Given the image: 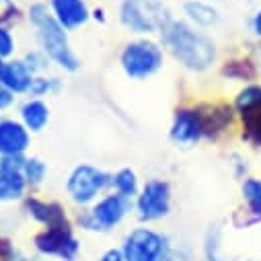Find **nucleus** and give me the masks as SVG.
I'll use <instances>...</instances> for the list:
<instances>
[{
	"instance_id": "obj_2",
	"label": "nucleus",
	"mask_w": 261,
	"mask_h": 261,
	"mask_svg": "<svg viewBox=\"0 0 261 261\" xmlns=\"http://www.w3.org/2000/svg\"><path fill=\"white\" fill-rule=\"evenodd\" d=\"M27 21L35 31L37 47L51 60L54 66L60 70L74 74L81 70V58L76 56L68 31L60 27V23L54 19L49 5L45 3H33L27 9Z\"/></svg>"
},
{
	"instance_id": "obj_8",
	"label": "nucleus",
	"mask_w": 261,
	"mask_h": 261,
	"mask_svg": "<svg viewBox=\"0 0 261 261\" xmlns=\"http://www.w3.org/2000/svg\"><path fill=\"white\" fill-rule=\"evenodd\" d=\"M31 245L39 257L58 259V261H79L83 251V245L72 220L56 224V226L39 228L33 234Z\"/></svg>"
},
{
	"instance_id": "obj_31",
	"label": "nucleus",
	"mask_w": 261,
	"mask_h": 261,
	"mask_svg": "<svg viewBox=\"0 0 261 261\" xmlns=\"http://www.w3.org/2000/svg\"><path fill=\"white\" fill-rule=\"evenodd\" d=\"M15 103H17V95L9 87H5L3 83H0V113L9 111Z\"/></svg>"
},
{
	"instance_id": "obj_34",
	"label": "nucleus",
	"mask_w": 261,
	"mask_h": 261,
	"mask_svg": "<svg viewBox=\"0 0 261 261\" xmlns=\"http://www.w3.org/2000/svg\"><path fill=\"white\" fill-rule=\"evenodd\" d=\"M91 19H93V21H97V23H107L105 9H93V11H91Z\"/></svg>"
},
{
	"instance_id": "obj_1",
	"label": "nucleus",
	"mask_w": 261,
	"mask_h": 261,
	"mask_svg": "<svg viewBox=\"0 0 261 261\" xmlns=\"http://www.w3.org/2000/svg\"><path fill=\"white\" fill-rule=\"evenodd\" d=\"M159 41L167 54L173 56L179 66L193 74L208 72L218 62V43L216 39L189 25L185 19H173L159 35Z\"/></svg>"
},
{
	"instance_id": "obj_16",
	"label": "nucleus",
	"mask_w": 261,
	"mask_h": 261,
	"mask_svg": "<svg viewBox=\"0 0 261 261\" xmlns=\"http://www.w3.org/2000/svg\"><path fill=\"white\" fill-rule=\"evenodd\" d=\"M35 76L37 74H33V70L27 66L23 58H11L3 64L0 83L9 87L17 97H21V95H29Z\"/></svg>"
},
{
	"instance_id": "obj_28",
	"label": "nucleus",
	"mask_w": 261,
	"mask_h": 261,
	"mask_svg": "<svg viewBox=\"0 0 261 261\" xmlns=\"http://www.w3.org/2000/svg\"><path fill=\"white\" fill-rule=\"evenodd\" d=\"M15 51H17V39H15L11 27L0 25V62L15 58Z\"/></svg>"
},
{
	"instance_id": "obj_9",
	"label": "nucleus",
	"mask_w": 261,
	"mask_h": 261,
	"mask_svg": "<svg viewBox=\"0 0 261 261\" xmlns=\"http://www.w3.org/2000/svg\"><path fill=\"white\" fill-rule=\"evenodd\" d=\"M134 216L140 224L152 226L171 216L173 210V187L167 179L152 177L142 183L138 195L132 200Z\"/></svg>"
},
{
	"instance_id": "obj_19",
	"label": "nucleus",
	"mask_w": 261,
	"mask_h": 261,
	"mask_svg": "<svg viewBox=\"0 0 261 261\" xmlns=\"http://www.w3.org/2000/svg\"><path fill=\"white\" fill-rule=\"evenodd\" d=\"M220 76L228 79V81H237V83H255L259 76V68L255 60H251L249 56H241V58H232L226 60L220 66Z\"/></svg>"
},
{
	"instance_id": "obj_6",
	"label": "nucleus",
	"mask_w": 261,
	"mask_h": 261,
	"mask_svg": "<svg viewBox=\"0 0 261 261\" xmlns=\"http://www.w3.org/2000/svg\"><path fill=\"white\" fill-rule=\"evenodd\" d=\"M119 247L125 261H177L171 239L163 230L146 224L127 230Z\"/></svg>"
},
{
	"instance_id": "obj_24",
	"label": "nucleus",
	"mask_w": 261,
	"mask_h": 261,
	"mask_svg": "<svg viewBox=\"0 0 261 261\" xmlns=\"http://www.w3.org/2000/svg\"><path fill=\"white\" fill-rule=\"evenodd\" d=\"M64 89V81L56 74H37L33 85H31V91L27 97H35V99H45V97H54L58 95L60 91Z\"/></svg>"
},
{
	"instance_id": "obj_18",
	"label": "nucleus",
	"mask_w": 261,
	"mask_h": 261,
	"mask_svg": "<svg viewBox=\"0 0 261 261\" xmlns=\"http://www.w3.org/2000/svg\"><path fill=\"white\" fill-rule=\"evenodd\" d=\"M183 19L193 27L208 31V29L218 25L220 13L214 5L204 3V0H185L183 3Z\"/></svg>"
},
{
	"instance_id": "obj_22",
	"label": "nucleus",
	"mask_w": 261,
	"mask_h": 261,
	"mask_svg": "<svg viewBox=\"0 0 261 261\" xmlns=\"http://www.w3.org/2000/svg\"><path fill=\"white\" fill-rule=\"evenodd\" d=\"M241 200L249 214L261 220V179L247 175L241 183Z\"/></svg>"
},
{
	"instance_id": "obj_23",
	"label": "nucleus",
	"mask_w": 261,
	"mask_h": 261,
	"mask_svg": "<svg viewBox=\"0 0 261 261\" xmlns=\"http://www.w3.org/2000/svg\"><path fill=\"white\" fill-rule=\"evenodd\" d=\"M202 251H204V259L206 261H232L230 257H226L222 253L224 251V247H222V228L218 224H212L206 230Z\"/></svg>"
},
{
	"instance_id": "obj_12",
	"label": "nucleus",
	"mask_w": 261,
	"mask_h": 261,
	"mask_svg": "<svg viewBox=\"0 0 261 261\" xmlns=\"http://www.w3.org/2000/svg\"><path fill=\"white\" fill-rule=\"evenodd\" d=\"M31 132L15 117L0 115V159L27 156L31 148Z\"/></svg>"
},
{
	"instance_id": "obj_32",
	"label": "nucleus",
	"mask_w": 261,
	"mask_h": 261,
	"mask_svg": "<svg viewBox=\"0 0 261 261\" xmlns=\"http://www.w3.org/2000/svg\"><path fill=\"white\" fill-rule=\"evenodd\" d=\"M97 261H125V257H123L121 247L117 245V247H107L105 251H101V255L97 257Z\"/></svg>"
},
{
	"instance_id": "obj_25",
	"label": "nucleus",
	"mask_w": 261,
	"mask_h": 261,
	"mask_svg": "<svg viewBox=\"0 0 261 261\" xmlns=\"http://www.w3.org/2000/svg\"><path fill=\"white\" fill-rule=\"evenodd\" d=\"M47 173H49V169H47V163L43 159L29 156V154L23 159V177H25V181H27L29 187L43 185L45 179H47Z\"/></svg>"
},
{
	"instance_id": "obj_13",
	"label": "nucleus",
	"mask_w": 261,
	"mask_h": 261,
	"mask_svg": "<svg viewBox=\"0 0 261 261\" xmlns=\"http://www.w3.org/2000/svg\"><path fill=\"white\" fill-rule=\"evenodd\" d=\"M21 204H23L25 216L31 218L35 224H39L41 228L72 220L68 216L66 206H64L62 202H58V200H43V198H39V195H27Z\"/></svg>"
},
{
	"instance_id": "obj_26",
	"label": "nucleus",
	"mask_w": 261,
	"mask_h": 261,
	"mask_svg": "<svg viewBox=\"0 0 261 261\" xmlns=\"http://www.w3.org/2000/svg\"><path fill=\"white\" fill-rule=\"evenodd\" d=\"M239 121L243 127V140L249 142L253 148H261V109L241 115Z\"/></svg>"
},
{
	"instance_id": "obj_35",
	"label": "nucleus",
	"mask_w": 261,
	"mask_h": 261,
	"mask_svg": "<svg viewBox=\"0 0 261 261\" xmlns=\"http://www.w3.org/2000/svg\"><path fill=\"white\" fill-rule=\"evenodd\" d=\"M23 261H39V259H35V257H25Z\"/></svg>"
},
{
	"instance_id": "obj_5",
	"label": "nucleus",
	"mask_w": 261,
	"mask_h": 261,
	"mask_svg": "<svg viewBox=\"0 0 261 261\" xmlns=\"http://www.w3.org/2000/svg\"><path fill=\"white\" fill-rule=\"evenodd\" d=\"M165 56L167 51L161 41L152 37H136L121 47L119 68L129 81H148L163 70Z\"/></svg>"
},
{
	"instance_id": "obj_3",
	"label": "nucleus",
	"mask_w": 261,
	"mask_h": 261,
	"mask_svg": "<svg viewBox=\"0 0 261 261\" xmlns=\"http://www.w3.org/2000/svg\"><path fill=\"white\" fill-rule=\"evenodd\" d=\"M134 212L132 200L123 198L115 191H107L89 208H81L72 218L74 228L89 234H107L125 222V218Z\"/></svg>"
},
{
	"instance_id": "obj_36",
	"label": "nucleus",
	"mask_w": 261,
	"mask_h": 261,
	"mask_svg": "<svg viewBox=\"0 0 261 261\" xmlns=\"http://www.w3.org/2000/svg\"><path fill=\"white\" fill-rule=\"evenodd\" d=\"M3 64H5V62H0V72H3Z\"/></svg>"
},
{
	"instance_id": "obj_10",
	"label": "nucleus",
	"mask_w": 261,
	"mask_h": 261,
	"mask_svg": "<svg viewBox=\"0 0 261 261\" xmlns=\"http://www.w3.org/2000/svg\"><path fill=\"white\" fill-rule=\"evenodd\" d=\"M169 138L173 144L189 148L204 140V125L198 105H183L173 111L171 125H169Z\"/></svg>"
},
{
	"instance_id": "obj_29",
	"label": "nucleus",
	"mask_w": 261,
	"mask_h": 261,
	"mask_svg": "<svg viewBox=\"0 0 261 261\" xmlns=\"http://www.w3.org/2000/svg\"><path fill=\"white\" fill-rule=\"evenodd\" d=\"M21 17H23V13L15 0H0V25L11 27V25L19 23Z\"/></svg>"
},
{
	"instance_id": "obj_37",
	"label": "nucleus",
	"mask_w": 261,
	"mask_h": 261,
	"mask_svg": "<svg viewBox=\"0 0 261 261\" xmlns=\"http://www.w3.org/2000/svg\"><path fill=\"white\" fill-rule=\"evenodd\" d=\"M247 261H255V259H247Z\"/></svg>"
},
{
	"instance_id": "obj_7",
	"label": "nucleus",
	"mask_w": 261,
	"mask_h": 261,
	"mask_svg": "<svg viewBox=\"0 0 261 261\" xmlns=\"http://www.w3.org/2000/svg\"><path fill=\"white\" fill-rule=\"evenodd\" d=\"M64 189H66L68 200L74 206L89 208L103 193L111 191V173H107L91 163H81L68 173Z\"/></svg>"
},
{
	"instance_id": "obj_4",
	"label": "nucleus",
	"mask_w": 261,
	"mask_h": 261,
	"mask_svg": "<svg viewBox=\"0 0 261 261\" xmlns=\"http://www.w3.org/2000/svg\"><path fill=\"white\" fill-rule=\"evenodd\" d=\"M121 27L138 37L161 35V31L175 19L163 0H121L117 9Z\"/></svg>"
},
{
	"instance_id": "obj_14",
	"label": "nucleus",
	"mask_w": 261,
	"mask_h": 261,
	"mask_svg": "<svg viewBox=\"0 0 261 261\" xmlns=\"http://www.w3.org/2000/svg\"><path fill=\"white\" fill-rule=\"evenodd\" d=\"M204 125V138L216 140L224 136L234 123V117H239L232 109V103H204L198 105Z\"/></svg>"
},
{
	"instance_id": "obj_11",
	"label": "nucleus",
	"mask_w": 261,
	"mask_h": 261,
	"mask_svg": "<svg viewBox=\"0 0 261 261\" xmlns=\"http://www.w3.org/2000/svg\"><path fill=\"white\" fill-rule=\"evenodd\" d=\"M23 159H0V204H15L27 198V181L23 177Z\"/></svg>"
},
{
	"instance_id": "obj_30",
	"label": "nucleus",
	"mask_w": 261,
	"mask_h": 261,
	"mask_svg": "<svg viewBox=\"0 0 261 261\" xmlns=\"http://www.w3.org/2000/svg\"><path fill=\"white\" fill-rule=\"evenodd\" d=\"M27 255L17 247L11 237L0 234V261H23Z\"/></svg>"
},
{
	"instance_id": "obj_33",
	"label": "nucleus",
	"mask_w": 261,
	"mask_h": 261,
	"mask_svg": "<svg viewBox=\"0 0 261 261\" xmlns=\"http://www.w3.org/2000/svg\"><path fill=\"white\" fill-rule=\"evenodd\" d=\"M251 31L257 39H261V7L255 11V15L251 17Z\"/></svg>"
},
{
	"instance_id": "obj_21",
	"label": "nucleus",
	"mask_w": 261,
	"mask_h": 261,
	"mask_svg": "<svg viewBox=\"0 0 261 261\" xmlns=\"http://www.w3.org/2000/svg\"><path fill=\"white\" fill-rule=\"evenodd\" d=\"M140 187H142L140 177L132 167H121L115 173H111V191L123 195L127 200H134Z\"/></svg>"
},
{
	"instance_id": "obj_20",
	"label": "nucleus",
	"mask_w": 261,
	"mask_h": 261,
	"mask_svg": "<svg viewBox=\"0 0 261 261\" xmlns=\"http://www.w3.org/2000/svg\"><path fill=\"white\" fill-rule=\"evenodd\" d=\"M232 109L239 117L253 113V111H259L261 109V83L255 81V83L243 85L232 99Z\"/></svg>"
},
{
	"instance_id": "obj_17",
	"label": "nucleus",
	"mask_w": 261,
	"mask_h": 261,
	"mask_svg": "<svg viewBox=\"0 0 261 261\" xmlns=\"http://www.w3.org/2000/svg\"><path fill=\"white\" fill-rule=\"evenodd\" d=\"M19 119L31 134H39L47 127V123L51 119V109L45 99L29 97L19 107Z\"/></svg>"
},
{
	"instance_id": "obj_27",
	"label": "nucleus",
	"mask_w": 261,
	"mask_h": 261,
	"mask_svg": "<svg viewBox=\"0 0 261 261\" xmlns=\"http://www.w3.org/2000/svg\"><path fill=\"white\" fill-rule=\"evenodd\" d=\"M23 60H25V64L33 70V74H47L49 72V68L54 66L51 64V60L39 49V47H35V49H29L27 54H23Z\"/></svg>"
},
{
	"instance_id": "obj_15",
	"label": "nucleus",
	"mask_w": 261,
	"mask_h": 261,
	"mask_svg": "<svg viewBox=\"0 0 261 261\" xmlns=\"http://www.w3.org/2000/svg\"><path fill=\"white\" fill-rule=\"evenodd\" d=\"M47 5H49L54 19L68 33L79 31L91 21L93 9L87 5V0H49Z\"/></svg>"
}]
</instances>
